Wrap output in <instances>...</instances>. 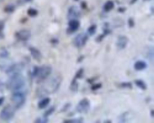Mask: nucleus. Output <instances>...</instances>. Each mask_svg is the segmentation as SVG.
I'll return each instance as SVG.
<instances>
[{
	"label": "nucleus",
	"mask_w": 154,
	"mask_h": 123,
	"mask_svg": "<svg viewBox=\"0 0 154 123\" xmlns=\"http://www.w3.org/2000/svg\"><path fill=\"white\" fill-rule=\"evenodd\" d=\"M62 82V77L61 75H55L49 80L46 81L40 88V92L44 94H51L56 92Z\"/></svg>",
	"instance_id": "f257e3e1"
},
{
	"label": "nucleus",
	"mask_w": 154,
	"mask_h": 123,
	"mask_svg": "<svg viewBox=\"0 0 154 123\" xmlns=\"http://www.w3.org/2000/svg\"><path fill=\"white\" fill-rule=\"evenodd\" d=\"M25 84L24 77L20 74H16L10 76V78L7 82V88L13 91H17L22 88Z\"/></svg>",
	"instance_id": "f03ea898"
},
{
	"label": "nucleus",
	"mask_w": 154,
	"mask_h": 123,
	"mask_svg": "<svg viewBox=\"0 0 154 123\" xmlns=\"http://www.w3.org/2000/svg\"><path fill=\"white\" fill-rule=\"evenodd\" d=\"M52 68L49 65L35 67L32 72V76L37 78V82H40L46 79L51 73Z\"/></svg>",
	"instance_id": "7ed1b4c3"
},
{
	"label": "nucleus",
	"mask_w": 154,
	"mask_h": 123,
	"mask_svg": "<svg viewBox=\"0 0 154 123\" xmlns=\"http://www.w3.org/2000/svg\"><path fill=\"white\" fill-rule=\"evenodd\" d=\"M11 100L14 104L16 108L21 107L25 103L26 96L25 94L20 91L14 92L11 96Z\"/></svg>",
	"instance_id": "20e7f679"
},
{
	"label": "nucleus",
	"mask_w": 154,
	"mask_h": 123,
	"mask_svg": "<svg viewBox=\"0 0 154 123\" xmlns=\"http://www.w3.org/2000/svg\"><path fill=\"white\" fill-rule=\"evenodd\" d=\"M14 112L15 110L13 106L10 105L6 106L1 110L0 113V118L4 121H10L13 118Z\"/></svg>",
	"instance_id": "39448f33"
},
{
	"label": "nucleus",
	"mask_w": 154,
	"mask_h": 123,
	"mask_svg": "<svg viewBox=\"0 0 154 123\" xmlns=\"http://www.w3.org/2000/svg\"><path fill=\"white\" fill-rule=\"evenodd\" d=\"M90 108V101L85 98L81 100L76 107L77 112L81 113H87Z\"/></svg>",
	"instance_id": "423d86ee"
},
{
	"label": "nucleus",
	"mask_w": 154,
	"mask_h": 123,
	"mask_svg": "<svg viewBox=\"0 0 154 123\" xmlns=\"http://www.w3.org/2000/svg\"><path fill=\"white\" fill-rule=\"evenodd\" d=\"M24 68V65L22 63L14 64L10 66L6 70V73L9 76L20 73Z\"/></svg>",
	"instance_id": "0eeeda50"
},
{
	"label": "nucleus",
	"mask_w": 154,
	"mask_h": 123,
	"mask_svg": "<svg viewBox=\"0 0 154 123\" xmlns=\"http://www.w3.org/2000/svg\"><path fill=\"white\" fill-rule=\"evenodd\" d=\"M88 38V35L86 34L80 33L74 38L73 44L76 47H81L86 44Z\"/></svg>",
	"instance_id": "6e6552de"
},
{
	"label": "nucleus",
	"mask_w": 154,
	"mask_h": 123,
	"mask_svg": "<svg viewBox=\"0 0 154 123\" xmlns=\"http://www.w3.org/2000/svg\"><path fill=\"white\" fill-rule=\"evenodd\" d=\"M80 16H81V12L76 6L73 5L69 8L68 14H67V17L69 19H76V18H79Z\"/></svg>",
	"instance_id": "1a4fd4ad"
},
{
	"label": "nucleus",
	"mask_w": 154,
	"mask_h": 123,
	"mask_svg": "<svg viewBox=\"0 0 154 123\" xmlns=\"http://www.w3.org/2000/svg\"><path fill=\"white\" fill-rule=\"evenodd\" d=\"M15 35L17 39L20 41H27L31 37V32L27 29H22L17 31Z\"/></svg>",
	"instance_id": "9d476101"
},
{
	"label": "nucleus",
	"mask_w": 154,
	"mask_h": 123,
	"mask_svg": "<svg viewBox=\"0 0 154 123\" xmlns=\"http://www.w3.org/2000/svg\"><path fill=\"white\" fill-rule=\"evenodd\" d=\"M128 38L125 35H120L117 40V47L119 50H122L123 49H125L128 43Z\"/></svg>",
	"instance_id": "9b49d317"
},
{
	"label": "nucleus",
	"mask_w": 154,
	"mask_h": 123,
	"mask_svg": "<svg viewBox=\"0 0 154 123\" xmlns=\"http://www.w3.org/2000/svg\"><path fill=\"white\" fill-rule=\"evenodd\" d=\"M80 26V23L76 19H71L69 22V28L67 32L69 34H72L75 32L78 29Z\"/></svg>",
	"instance_id": "f8f14e48"
},
{
	"label": "nucleus",
	"mask_w": 154,
	"mask_h": 123,
	"mask_svg": "<svg viewBox=\"0 0 154 123\" xmlns=\"http://www.w3.org/2000/svg\"><path fill=\"white\" fill-rule=\"evenodd\" d=\"M29 50L31 56H32V58L34 59H35L37 61H40L41 60V59L42 58V55L39 50H38L35 47H29Z\"/></svg>",
	"instance_id": "ddd939ff"
},
{
	"label": "nucleus",
	"mask_w": 154,
	"mask_h": 123,
	"mask_svg": "<svg viewBox=\"0 0 154 123\" xmlns=\"http://www.w3.org/2000/svg\"><path fill=\"white\" fill-rule=\"evenodd\" d=\"M147 68V64L143 61H138L134 64V68L137 71H141Z\"/></svg>",
	"instance_id": "4468645a"
},
{
	"label": "nucleus",
	"mask_w": 154,
	"mask_h": 123,
	"mask_svg": "<svg viewBox=\"0 0 154 123\" xmlns=\"http://www.w3.org/2000/svg\"><path fill=\"white\" fill-rule=\"evenodd\" d=\"M50 101H51V100L48 97H46V98H45L42 99L38 103V108L40 109H42L46 107L49 104Z\"/></svg>",
	"instance_id": "2eb2a0df"
},
{
	"label": "nucleus",
	"mask_w": 154,
	"mask_h": 123,
	"mask_svg": "<svg viewBox=\"0 0 154 123\" xmlns=\"http://www.w3.org/2000/svg\"><path fill=\"white\" fill-rule=\"evenodd\" d=\"M114 7V4L112 1H106L103 5V10L105 12H108L111 11Z\"/></svg>",
	"instance_id": "dca6fc26"
},
{
	"label": "nucleus",
	"mask_w": 154,
	"mask_h": 123,
	"mask_svg": "<svg viewBox=\"0 0 154 123\" xmlns=\"http://www.w3.org/2000/svg\"><path fill=\"white\" fill-rule=\"evenodd\" d=\"M70 89L73 91V92H76L78 90V83L76 81V79L75 77H74L70 83Z\"/></svg>",
	"instance_id": "f3484780"
},
{
	"label": "nucleus",
	"mask_w": 154,
	"mask_h": 123,
	"mask_svg": "<svg viewBox=\"0 0 154 123\" xmlns=\"http://www.w3.org/2000/svg\"><path fill=\"white\" fill-rule=\"evenodd\" d=\"M135 83L139 88H140L142 90H146L147 88L145 82L144 81H143L142 80H140V79L136 80L135 81Z\"/></svg>",
	"instance_id": "a211bd4d"
},
{
	"label": "nucleus",
	"mask_w": 154,
	"mask_h": 123,
	"mask_svg": "<svg viewBox=\"0 0 154 123\" xmlns=\"http://www.w3.org/2000/svg\"><path fill=\"white\" fill-rule=\"evenodd\" d=\"M27 14L31 17H35L38 14V11L34 8H30L27 10Z\"/></svg>",
	"instance_id": "6ab92c4d"
},
{
	"label": "nucleus",
	"mask_w": 154,
	"mask_h": 123,
	"mask_svg": "<svg viewBox=\"0 0 154 123\" xmlns=\"http://www.w3.org/2000/svg\"><path fill=\"white\" fill-rule=\"evenodd\" d=\"M96 29H97V26L96 25H91L87 29V32L88 33L89 35H94L96 32Z\"/></svg>",
	"instance_id": "aec40b11"
},
{
	"label": "nucleus",
	"mask_w": 154,
	"mask_h": 123,
	"mask_svg": "<svg viewBox=\"0 0 154 123\" xmlns=\"http://www.w3.org/2000/svg\"><path fill=\"white\" fill-rule=\"evenodd\" d=\"M83 122L82 118H78V119H66L64 121V122L68 123H81Z\"/></svg>",
	"instance_id": "412c9836"
},
{
	"label": "nucleus",
	"mask_w": 154,
	"mask_h": 123,
	"mask_svg": "<svg viewBox=\"0 0 154 123\" xmlns=\"http://www.w3.org/2000/svg\"><path fill=\"white\" fill-rule=\"evenodd\" d=\"M55 110V107L54 106H52L49 109H48L46 111H45L44 115H43V116H45V117H48V116L51 115Z\"/></svg>",
	"instance_id": "4be33fe9"
},
{
	"label": "nucleus",
	"mask_w": 154,
	"mask_h": 123,
	"mask_svg": "<svg viewBox=\"0 0 154 123\" xmlns=\"http://www.w3.org/2000/svg\"><path fill=\"white\" fill-rule=\"evenodd\" d=\"M8 56V52L4 48H2L0 50V57L1 58H7Z\"/></svg>",
	"instance_id": "5701e85b"
},
{
	"label": "nucleus",
	"mask_w": 154,
	"mask_h": 123,
	"mask_svg": "<svg viewBox=\"0 0 154 123\" xmlns=\"http://www.w3.org/2000/svg\"><path fill=\"white\" fill-rule=\"evenodd\" d=\"M14 9H15V7H14V5H7L5 7L4 11L6 13H12V12H13L14 11Z\"/></svg>",
	"instance_id": "b1692460"
},
{
	"label": "nucleus",
	"mask_w": 154,
	"mask_h": 123,
	"mask_svg": "<svg viewBox=\"0 0 154 123\" xmlns=\"http://www.w3.org/2000/svg\"><path fill=\"white\" fill-rule=\"evenodd\" d=\"M83 74H84V69L83 68H80L77 71V73H76V75H75V77L76 79H80V78H81L83 76Z\"/></svg>",
	"instance_id": "393cba45"
},
{
	"label": "nucleus",
	"mask_w": 154,
	"mask_h": 123,
	"mask_svg": "<svg viewBox=\"0 0 154 123\" xmlns=\"http://www.w3.org/2000/svg\"><path fill=\"white\" fill-rule=\"evenodd\" d=\"M49 119L47 118V117H45V116H43V118H38L35 121V122H40V123H45V122H48Z\"/></svg>",
	"instance_id": "a878e982"
},
{
	"label": "nucleus",
	"mask_w": 154,
	"mask_h": 123,
	"mask_svg": "<svg viewBox=\"0 0 154 123\" xmlns=\"http://www.w3.org/2000/svg\"><path fill=\"white\" fill-rule=\"evenodd\" d=\"M147 56H148L149 59H150L151 61H153V47L149 48V50L147 53Z\"/></svg>",
	"instance_id": "bb28decb"
},
{
	"label": "nucleus",
	"mask_w": 154,
	"mask_h": 123,
	"mask_svg": "<svg viewBox=\"0 0 154 123\" xmlns=\"http://www.w3.org/2000/svg\"><path fill=\"white\" fill-rule=\"evenodd\" d=\"M4 26H5L4 22L2 20H0V38H2L4 36L2 34V31L4 28Z\"/></svg>",
	"instance_id": "cd10ccee"
},
{
	"label": "nucleus",
	"mask_w": 154,
	"mask_h": 123,
	"mask_svg": "<svg viewBox=\"0 0 154 123\" xmlns=\"http://www.w3.org/2000/svg\"><path fill=\"white\" fill-rule=\"evenodd\" d=\"M122 88H129V89H131L132 88V83H130V82H123V83H122L120 84Z\"/></svg>",
	"instance_id": "c85d7f7f"
},
{
	"label": "nucleus",
	"mask_w": 154,
	"mask_h": 123,
	"mask_svg": "<svg viewBox=\"0 0 154 123\" xmlns=\"http://www.w3.org/2000/svg\"><path fill=\"white\" fill-rule=\"evenodd\" d=\"M101 86H102L101 83H97L96 85H93V86H92L91 89H92L93 90H97V89H98L100 88H101Z\"/></svg>",
	"instance_id": "c756f323"
},
{
	"label": "nucleus",
	"mask_w": 154,
	"mask_h": 123,
	"mask_svg": "<svg viewBox=\"0 0 154 123\" xmlns=\"http://www.w3.org/2000/svg\"><path fill=\"white\" fill-rule=\"evenodd\" d=\"M128 25H129V27H133L134 26L135 23H134V21L132 18L129 19V20H128Z\"/></svg>",
	"instance_id": "7c9ffc66"
},
{
	"label": "nucleus",
	"mask_w": 154,
	"mask_h": 123,
	"mask_svg": "<svg viewBox=\"0 0 154 123\" xmlns=\"http://www.w3.org/2000/svg\"><path fill=\"white\" fill-rule=\"evenodd\" d=\"M31 0H19V4H23V3H26L28 2L31 1Z\"/></svg>",
	"instance_id": "2f4dec72"
},
{
	"label": "nucleus",
	"mask_w": 154,
	"mask_h": 123,
	"mask_svg": "<svg viewBox=\"0 0 154 123\" xmlns=\"http://www.w3.org/2000/svg\"><path fill=\"white\" fill-rule=\"evenodd\" d=\"M4 101V97H0V106L3 103Z\"/></svg>",
	"instance_id": "473e14b6"
},
{
	"label": "nucleus",
	"mask_w": 154,
	"mask_h": 123,
	"mask_svg": "<svg viewBox=\"0 0 154 123\" xmlns=\"http://www.w3.org/2000/svg\"><path fill=\"white\" fill-rule=\"evenodd\" d=\"M4 88V84L3 83H0V90L2 91H3V89Z\"/></svg>",
	"instance_id": "72a5a7b5"
},
{
	"label": "nucleus",
	"mask_w": 154,
	"mask_h": 123,
	"mask_svg": "<svg viewBox=\"0 0 154 123\" xmlns=\"http://www.w3.org/2000/svg\"><path fill=\"white\" fill-rule=\"evenodd\" d=\"M125 8H119V10H119L120 12H122H122H123V11H125Z\"/></svg>",
	"instance_id": "f704fd0d"
},
{
	"label": "nucleus",
	"mask_w": 154,
	"mask_h": 123,
	"mask_svg": "<svg viewBox=\"0 0 154 123\" xmlns=\"http://www.w3.org/2000/svg\"><path fill=\"white\" fill-rule=\"evenodd\" d=\"M151 116L153 117V110L151 111Z\"/></svg>",
	"instance_id": "c9c22d12"
},
{
	"label": "nucleus",
	"mask_w": 154,
	"mask_h": 123,
	"mask_svg": "<svg viewBox=\"0 0 154 123\" xmlns=\"http://www.w3.org/2000/svg\"><path fill=\"white\" fill-rule=\"evenodd\" d=\"M143 1H150V0H143Z\"/></svg>",
	"instance_id": "e433bc0d"
},
{
	"label": "nucleus",
	"mask_w": 154,
	"mask_h": 123,
	"mask_svg": "<svg viewBox=\"0 0 154 123\" xmlns=\"http://www.w3.org/2000/svg\"><path fill=\"white\" fill-rule=\"evenodd\" d=\"M4 1V0H0V3H1L2 1Z\"/></svg>",
	"instance_id": "4c0bfd02"
},
{
	"label": "nucleus",
	"mask_w": 154,
	"mask_h": 123,
	"mask_svg": "<svg viewBox=\"0 0 154 123\" xmlns=\"http://www.w3.org/2000/svg\"><path fill=\"white\" fill-rule=\"evenodd\" d=\"M75 1H78V0H75Z\"/></svg>",
	"instance_id": "58836bf2"
}]
</instances>
